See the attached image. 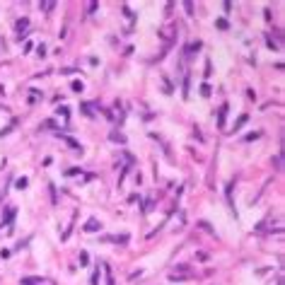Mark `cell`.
<instances>
[{
	"label": "cell",
	"instance_id": "1",
	"mask_svg": "<svg viewBox=\"0 0 285 285\" xmlns=\"http://www.w3.org/2000/svg\"><path fill=\"white\" fill-rule=\"evenodd\" d=\"M97 227H99V225H97V220H90V222H87V227H85V230H90V232H92V230H97Z\"/></svg>",
	"mask_w": 285,
	"mask_h": 285
},
{
	"label": "cell",
	"instance_id": "2",
	"mask_svg": "<svg viewBox=\"0 0 285 285\" xmlns=\"http://www.w3.org/2000/svg\"><path fill=\"white\" fill-rule=\"evenodd\" d=\"M247 119H249V116H242V119H239V121L234 123V130H237V128H239V126H244V123H247Z\"/></svg>",
	"mask_w": 285,
	"mask_h": 285
},
{
	"label": "cell",
	"instance_id": "3",
	"mask_svg": "<svg viewBox=\"0 0 285 285\" xmlns=\"http://www.w3.org/2000/svg\"><path fill=\"white\" fill-rule=\"evenodd\" d=\"M27 22H29V20H20V22H17V29H27Z\"/></svg>",
	"mask_w": 285,
	"mask_h": 285
},
{
	"label": "cell",
	"instance_id": "4",
	"mask_svg": "<svg viewBox=\"0 0 285 285\" xmlns=\"http://www.w3.org/2000/svg\"><path fill=\"white\" fill-rule=\"evenodd\" d=\"M218 27L220 29H227V20H218Z\"/></svg>",
	"mask_w": 285,
	"mask_h": 285
}]
</instances>
